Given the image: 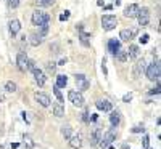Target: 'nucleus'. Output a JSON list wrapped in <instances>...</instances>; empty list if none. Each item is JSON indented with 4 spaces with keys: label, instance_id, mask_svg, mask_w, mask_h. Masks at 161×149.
Here are the masks:
<instances>
[{
    "label": "nucleus",
    "instance_id": "obj_1",
    "mask_svg": "<svg viewBox=\"0 0 161 149\" xmlns=\"http://www.w3.org/2000/svg\"><path fill=\"white\" fill-rule=\"evenodd\" d=\"M31 21L34 26H40V24H45L50 21V16H48V13H45L44 10H36L32 13V16H31Z\"/></svg>",
    "mask_w": 161,
    "mask_h": 149
},
{
    "label": "nucleus",
    "instance_id": "obj_2",
    "mask_svg": "<svg viewBox=\"0 0 161 149\" xmlns=\"http://www.w3.org/2000/svg\"><path fill=\"white\" fill-rule=\"evenodd\" d=\"M116 26H118V18L114 15H105V16H102V28H103V31L110 32V31H113L116 28Z\"/></svg>",
    "mask_w": 161,
    "mask_h": 149
},
{
    "label": "nucleus",
    "instance_id": "obj_3",
    "mask_svg": "<svg viewBox=\"0 0 161 149\" xmlns=\"http://www.w3.org/2000/svg\"><path fill=\"white\" fill-rule=\"evenodd\" d=\"M145 69H147V61L143 58H137L136 59V64H134V67H132L134 79H140L145 74Z\"/></svg>",
    "mask_w": 161,
    "mask_h": 149
},
{
    "label": "nucleus",
    "instance_id": "obj_4",
    "mask_svg": "<svg viewBox=\"0 0 161 149\" xmlns=\"http://www.w3.org/2000/svg\"><path fill=\"white\" fill-rule=\"evenodd\" d=\"M137 21H139V26H142V28H147L150 23V10L147 7H139V11H137Z\"/></svg>",
    "mask_w": 161,
    "mask_h": 149
},
{
    "label": "nucleus",
    "instance_id": "obj_5",
    "mask_svg": "<svg viewBox=\"0 0 161 149\" xmlns=\"http://www.w3.org/2000/svg\"><path fill=\"white\" fill-rule=\"evenodd\" d=\"M145 74H147V79L148 80H156L159 82V63H153V64H148L145 69Z\"/></svg>",
    "mask_w": 161,
    "mask_h": 149
},
{
    "label": "nucleus",
    "instance_id": "obj_6",
    "mask_svg": "<svg viewBox=\"0 0 161 149\" xmlns=\"http://www.w3.org/2000/svg\"><path fill=\"white\" fill-rule=\"evenodd\" d=\"M76 87H77V91L79 93H82L86 90H89L90 87V82H89V79L84 75V74H76Z\"/></svg>",
    "mask_w": 161,
    "mask_h": 149
},
{
    "label": "nucleus",
    "instance_id": "obj_7",
    "mask_svg": "<svg viewBox=\"0 0 161 149\" xmlns=\"http://www.w3.org/2000/svg\"><path fill=\"white\" fill-rule=\"evenodd\" d=\"M68 100L76 106V107H82L84 106V96H82V93H79L76 90H69L68 91Z\"/></svg>",
    "mask_w": 161,
    "mask_h": 149
},
{
    "label": "nucleus",
    "instance_id": "obj_8",
    "mask_svg": "<svg viewBox=\"0 0 161 149\" xmlns=\"http://www.w3.org/2000/svg\"><path fill=\"white\" fill-rule=\"evenodd\" d=\"M113 141H116V128L113 127L111 130H108V131H106L105 135H103V136H102V146L103 147H106V146H108V144H111Z\"/></svg>",
    "mask_w": 161,
    "mask_h": 149
},
{
    "label": "nucleus",
    "instance_id": "obj_9",
    "mask_svg": "<svg viewBox=\"0 0 161 149\" xmlns=\"http://www.w3.org/2000/svg\"><path fill=\"white\" fill-rule=\"evenodd\" d=\"M28 63H29V58L26 56L23 51H19L18 55H16V64H18V69H19L21 72L28 71Z\"/></svg>",
    "mask_w": 161,
    "mask_h": 149
},
{
    "label": "nucleus",
    "instance_id": "obj_10",
    "mask_svg": "<svg viewBox=\"0 0 161 149\" xmlns=\"http://www.w3.org/2000/svg\"><path fill=\"white\" fill-rule=\"evenodd\" d=\"M137 34H139V29H136V28H132V29H123V31L119 32V39L123 40V42H129V40H132Z\"/></svg>",
    "mask_w": 161,
    "mask_h": 149
},
{
    "label": "nucleus",
    "instance_id": "obj_11",
    "mask_svg": "<svg viewBox=\"0 0 161 149\" xmlns=\"http://www.w3.org/2000/svg\"><path fill=\"white\" fill-rule=\"evenodd\" d=\"M119 50H121V42H119V40H116V39H110L108 40V51H110V55L113 58H116Z\"/></svg>",
    "mask_w": 161,
    "mask_h": 149
},
{
    "label": "nucleus",
    "instance_id": "obj_12",
    "mask_svg": "<svg viewBox=\"0 0 161 149\" xmlns=\"http://www.w3.org/2000/svg\"><path fill=\"white\" fill-rule=\"evenodd\" d=\"M32 74H34V80H36V84L39 85V87H44L45 85V82H47V77H45V74L39 69V67H36V69H32Z\"/></svg>",
    "mask_w": 161,
    "mask_h": 149
},
{
    "label": "nucleus",
    "instance_id": "obj_13",
    "mask_svg": "<svg viewBox=\"0 0 161 149\" xmlns=\"http://www.w3.org/2000/svg\"><path fill=\"white\" fill-rule=\"evenodd\" d=\"M34 98H36V101L42 106V107H48L50 106V96L47 93H42V91H39V93H36L34 95Z\"/></svg>",
    "mask_w": 161,
    "mask_h": 149
},
{
    "label": "nucleus",
    "instance_id": "obj_14",
    "mask_svg": "<svg viewBox=\"0 0 161 149\" xmlns=\"http://www.w3.org/2000/svg\"><path fill=\"white\" fill-rule=\"evenodd\" d=\"M137 11H139V5L137 3H130L124 8V16L132 19V18H136L137 16Z\"/></svg>",
    "mask_w": 161,
    "mask_h": 149
},
{
    "label": "nucleus",
    "instance_id": "obj_15",
    "mask_svg": "<svg viewBox=\"0 0 161 149\" xmlns=\"http://www.w3.org/2000/svg\"><path fill=\"white\" fill-rule=\"evenodd\" d=\"M95 106H97L98 111H103V112H110V111L113 109V106H111V103H110L108 100H98V101L95 103Z\"/></svg>",
    "mask_w": 161,
    "mask_h": 149
},
{
    "label": "nucleus",
    "instance_id": "obj_16",
    "mask_svg": "<svg viewBox=\"0 0 161 149\" xmlns=\"http://www.w3.org/2000/svg\"><path fill=\"white\" fill-rule=\"evenodd\" d=\"M90 141H92V146L100 144V141H102V128H93V131L90 135Z\"/></svg>",
    "mask_w": 161,
    "mask_h": 149
},
{
    "label": "nucleus",
    "instance_id": "obj_17",
    "mask_svg": "<svg viewBox=\"0 0 161 149\" xmlns=\"http://www.w3.org/2000/svg\"><path fill=\"white\" fill-rule=\"evenodd\" d=\"M8 28H10V34L15 37V35L21 31V23H19L18 19H11V21L8 23Z\"/></svg>",
    "mask_w": 161,
    "mask_h": 149
},
{
    "label": "nucleus",
    "instance_id": "obj_18",
    "mask_svg": "<svg viewBox=\"0 0 161 149\" xmlns=\"http://www.w3.org/2000/svg\"><path fill=\"white\" fill-rule=\"evenodd\" d=\"M69 146L73 149H80L82 147V136H80V135H73L69 138Z\"/></svg>",
    "mask_w": 161,
    "mask_h": 149
},
{
    "label": "nucleus",
    "instance_id": "obj_19",
    "mask_svg": "<svg viewBox=\"0 0 161 149\" xmlns=\"http://www.w3.org/2000/svg\"><path fill=\"white\" fill-rule=\"evenodd\" d=\"M52 112H53V116L55 117H63L64 116V106H63V103H55L52 106Z\"/></svg>",
    "mask_w": 161,
    "mask_h": 149
},
{
    "label": "nucleus",
    "instance_id": "obj_20",
    "mask_svg": "<svg viewBox=\"0 0 161 149\" xmlns=\"http://www.w3.org/2000/svg\"><path fill=\"white\" fill-rule=\"evenodd\" d=\"M126 51H127V56L132 58V59H137V58L140 56V48H139V45H129V50H126Z\"/></svg>",
    "mask_w": 161,
    "mask_h": 149
},
{
    "label": "nucleus",
    "instance_id": "obj_21",
    "mask_svg": "<svg viewBox=\"0 0 161 149\" xmlns=\"http://www.w3.org/2000/svg\"><path fill=\"white\" fill-rule=\"evenodd\" d=\"M42 42H44V37L40 35V34H31V35H29V44H31L32 47L42 45Z\"/></svg>",
    "mask_w": 161,
    "mask_h": 149
},
{
    "label": "nucleus",
    "instance_id": "obj_22",
    "mask_svg": "<svg viewBox=\"0 0 161 149\" xmlns=\"http://www.w3.org/2000/svg\"><path fill=\"white\" fill-rule=\"evenodd\" d=\"M111 112V116H110V124L116 128L118 125H119V122H121V114H119V111H110Z\"/></svg>",
    "mask_w": 161,
    "mask_h": 149
},
{
    "label": "nucleus",
    "instance_id": "obj_23",
    "mask_svg": "<svg viewBox=\"0 0 161 149\" xmlns=\"http://www.w3.org/2000/svg\"><path fill=\"white\" fill-rule=\"evenodd\" d=\"M66 85H68V77L63 75V74L57 75V87H58V88H63V87H66Z\"/></svg>",
    "mask_w": 161,
    "mask_h": 149
},
{
    "label": "nucleus",
    "instance_id": "obj_24",
    "mask_svg": "<svg viewBox=\"0 0 161 149\" xmlns=\"http://www.w3.org/2000/svg\"><path fill=\"white\" fill-rule=\"evenodd\" d=\"M61 135H63L66 140H69V138L73 136V128H71V125H63V127H61Z\"/></svg>",
    "mask_w": 161,
    "mask_h": 149
},
{
    "label": "nucleus",
    "instance_id": "obj_25",
    "mask_svg": "<svg viewBox=\"0 0 161 149\" xmlns=\"http://www.w3.org/2000/svg\"><path fill=\"white\" fill-rule=\"evenodd\" d=\"M79 37H80V44H82L84 47H90V40H89L90 39V34H86L84 31H80V35Z\"/></svg>",
    "mask_w": 161,
    "mask_h": 149
},
{
    "label": "nucleus",
    "instance_id": "obj_26",
    "mask_svg": "<svg viewBox=\"0 0 161 149\" xmlns=\"http://www.w3.org/2000/svg\"><path fill=\"white\" fill-rule=\"evenodd\" d=\"M5 90H7L8 93H15V91L18 90V85L13 82V80H8V82L5 84Z\"/></svg>",
    "mask_w": 161,
    "mask_h": 149
},
{
    "label": "nucleus",
    "instance_id": "obj_27",
    "mask_svg": "<svg viewBox=\"0 0 161 149\" xmlns=\"http://www.w3.org/2000/svg\"><path fill=\"white\" fill-rule=\"evenodd\" d=\"M116 58H118V61H121V63H124V61H127V51L126 50H119L118 51V55H116Z\"/></svg>",
    "mask_w": 161,
    "mask_h": 149
},
{
    "label": "nucleus",
    "instance_id": "obj_28",
    "mask_svg": "<svg viewBox=\"0 0 161 149\" xmlns=\"http://www.w3.org/2000/svg\"><path fill=\"white\" fill-rule=\"evenodd\" d=\"M53 95L57 96V100H58V103H63L64 101V98H63V93L60 91V88L55 85V88H53Z\"/></svg>",
    "mask_w": 161,
    "mask_h": 149
},
{
    "label": "nucleus",
    "instance_id": "obj_29",
    "mask_svg": "<svg viewBox=\"0 0 161 149\" xmlns=\"http://www.w3.org/2000/svg\"><path fill=\"white\" fill-rule=\"evenodd\" d=\"M45 69H47V72H55V69H57V63H53V61H48L47 64H45Z\"/></svg>",
    "mask_w": 161,
    "mask_h": 149
},
{
    "label": "nucleus",
    "instance_id": "obj_30",
    "mask_svg": "<svg viewBox=\"0 0 161 149\" xmlns=\"http://www.w3.org/2000/svg\"><path fill=\"white\" fill-rule=\"evenodd\" d=\"M53 3V0H36L37 7H50Z\"/></svg>",
    "mask_w": 161,
    "mask_h": 149
},
{
    "label": "nucleus",
    "instance_id": "obj_31",
    "mask_svg": "<svg viewBox=\"0 0 161 149\" xmlns=\"http://www.w3.org/2000/svg\"><path fill=\"white\" fill-rule=\"evenodd\" d=\"M39 29H40V35L44 37V35L48 32V23H45V24H40V26H39Z\"/></svg>",
    "mask_w": 161,
    "mask_h": 149
},
{
    "label": "nucleus",
    "instance_id": "obj_32",
    "mask_svg": "<svg viewBox=\"0 0 161 149\" xmlns=\"http://www.w3.org/2000/svg\"><path fill=\"white\" fill-rule=\"evenodd\" d=\"M142 146H143V149H150V138H148V135H145V136H143Z\"/></svg>",
    "mask_w": 161,
    "mask_h": 149
},
{
    "label": "nucleus",
    "instance_id": "obj_33",
    "mask_svg": "<svg viewBox=\"0 0 161 149\" xmlns=\"http://www.w3.org/2000/svg\"><path fill=\"white\" fill-rule=\"evenodd\" d=\"M19 3H21V0H8V7H10V8H13V10L18 8V7H19Z\"/></svg>",
    "mask_w": 161,
    "mask_h": 149
},
{
    "label": "nucleus",
    "instance_id": "obj_34",
    "mask_svg": "<svg viewBox=\"0 0 161 149\" xmlns=\"http://www.w3.org/2000/svg\"><path fill=\"white\" fill-rule=\"evenodd\" d=\"M145 131V128H143V125H136L132 128V133H143Z\"/></svg>",
    "mask_w": 161,
    "mask_h": 149
},
{
    "label": "nucleus",
    "instance_id": "obj_35",
    "mask_svg": "<svg viewBox=\"0 0 161 149\" xmlns=\"http://www.w3.org/2000/svg\"><path fill=\"white\" fill-rule=\"evenodd\" d=\"M102 71H103V75H108V71H106V59L105 58L102 59Z\"/></svg>",
    "mask_w": 161,
    "mask_h": 149
},
{
    "label": "nucleus",
    "instance_id": "obj_36",
    "mask_svg": "<svg viewBox=\"0 0 161 149\" xmlns=\"http://www.w3.org/2000/svg\"><path fill=\"white\" fill-rule=\"evenodd\" d=\"M82 120L86 122V124H89V122H90V117H89V111H87V109H86L84 114H82Z\"/></svg>",
    "mask_w": 161,
    "mask_h": 149
},
{
    "label": "nucleus",
    "instance_id": "obj_37",
    "mask_svg": "<svg viewBox=\"0 0 161 149\" xmlns=\"http://www.w3.org/2000/svg\"><path fill=\"white\" fill-rule=\"evenodd\" d=\"M130 100H132V93H126L124 96H123V101H124V103H129Z\"/></svg>",
    "mask_w": 161,
    "mask_h": 149
},
{
    "label": "nucleus",
    "instance_id": "obj_38",
    "mask_svg": "<svg viewBox=\"0 0 161 149\" xmlns=\"http://www.w3.org/2000/svg\"><path fill=\"white\" fill-rule=\"evenodd\" d=\"M68 18H69V11H64L63 15H60V21H66Z\"/></svg>",
    "mask_w": 161,
    "mask_h": 149
},
{
    "label": "nucleus",
    "instance_id": "obj_39",
    "mask_svg": "<svg viewBox=\"0 0 161 149\" xmlns=\"http://www.w3.org/2000/svg\"><path fill=\"white\" fill-rule=\"evenodd\" d=\"M148 40H150L148 34H143V35L140 37V42H142V44H147V42H148Z\"/></svg>",
    "mask_w": 161,
    "mask_h": 149
},
{
    "label": "nucleus",
    "instance_id": "obj_40",
    "mask_svg": "<svg viewBox=\"0 0 161 149\" xmlns=\"http://www.w3.org/2000/svg\"><path fill=\"white\" fill-rule=\"evenodd\" d=\"M32 69H36V63H34L32 59H29V63H28V71H32Z\"/></svg>",
    "mask_w": 161,
    "mask_h": 149
},
{
    "label": "nucleus",
    "instance_id": "obj_41",
    "mask_svg": "<svg viewBox=\"0 0 161 149\" xmlns=\"http://www.w3.org/2000/svg\"><path fill=\"white\" fill-rule=\"evenodd\" d=\"M150 95H159V84L156 85V88H153V90H150Z\"/></svg>",
    "mask_w": 161,
    "mask_h": 149
},
{
    "label": "nucleus",
    "instance_id": "obj_42",
    "mask_svg": "<svg viewBox=\"0 0 161 149\" xmlns=\"http://www.w3.org/2000/svg\"><path fill=\"white\" fill-rule=\"evenodd\" d=\"M97 119H98V116H97V114H92V117H90V120H92V122H95Z\"/></svg>",
    "mask_w": 161,
    "mask_h": 149
},
{
    "label": "nucleus",
    "instance_id": "obj_43",
    "mask_svg": "<svg viewBox=\"0 0 161 149\" xmlns=\"http://www.w3.org/2000/svg\"><path fill=\"white\" fill-rule=\"evenodd\" d=\"M66 61H68V59H66V58H63V59L60 61V64H58V66H64V64H66Z\"/></svg>",
    "mask_w": 161,
    "mask_h": 149
},
{
    "label": "nucleus",
    "instance_id": "obj_44",
    "mask_svg": "<svg viewBox=\"0 0 161 149\" xmlns=\"http://www.w3.org/2000/svg\"><path fill=\"white\" fill-rule=\"evenodd\" d=\"M3 101H5V96H3L2 93H0V103H3Z\"/></svg>",
    "mask_w": 161,
    "mask_h": 149
},
{
    "label": "nucleus",
    "instance_id": "obj_45",
    "mask_svg": "<svg viewBox=\"0 0 161 149\" xmlns=\"http://www.w3.org/2000/svg\"><path fill=\"white\" fill-rule=\"evenodd\" d=\"M97 5H98V7H102V5H103V0H97Z\"/></svg>",
    "mask_w": 161,
    "mask_h": 149
}]
</instances>
